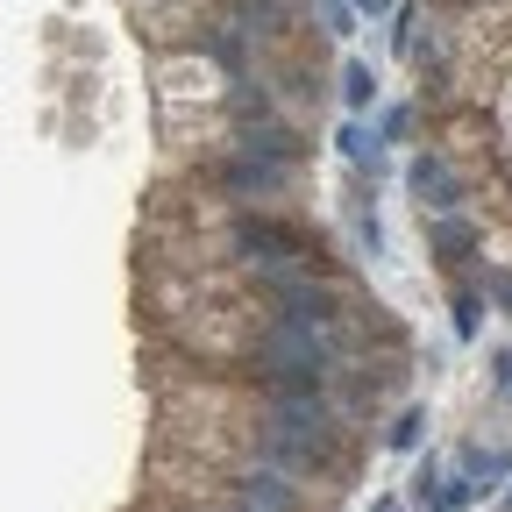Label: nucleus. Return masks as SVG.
I'll use <instances>...</instances> for the list:
<instances>
[{
    "label": "nucleus",
    "instance_id": "9d476101",
    "mask_svg": "<svg viewBox=\"0 0 512 512\" xmlns=\"http://www.w3.org/2000/svg\"><path fill=\"white\" fill-rule=\"evenodd\" d=\"M420 434H427V413H420V406H406V413L392 420V448H420Z\"/></svg>",
    "mask_w": 512,
    "mask_h": 512
},
{
    "label": "nucleus",
    "instance_id": "7ed1b4c3",
    "mask_svg": "<svg viewBox=\"0 0 512 512\" xmlns=\"http://www.w3.org/2000/svg\"><path fill=\"white\" fill-rule=\"evenodd\" d=\"M256 299L271 306V320H292V328H313V335L342 328V292L313 271H256Z\"/></svg>",
    "mask_w": 512,
    "mask_h": 512
},
{
    "label": "nucleus",
    "instance_id": "20e7f679",
    "mask_svg": "<svg viewBox=\"0 0 512 512\" xmlns=\"http://www.w3.org/2000/svg\"><path fill=\"white\" fill-rule=\"evenodd\" d=\"M256 434H278V441L306 448V456L335 463V448H342V413L328 406V392H313V399H271Z\"/></svg>",
    "mask_w": 512,
    "mask_h": 512
},
{
    "label": "nucleus",
    "instance_id": "a211bd4d",
    "mask_svg": "<svg viewBox=\"0 0 512 512\" xmlns=\"http://www.w3.org/2000/svg\"><path fill=\"white\" fill-rule=\"evenodd\" d=\"M228 512H256V505H242V498H235V505H228Z\"/></svg>",
    "mask_w": 512,
    "mask_h": 512
},
{
    "label": "nucleus",
    "instance_id": "423d86ee",
    "mask_svg": "<svg viewBox=\"0 0 512 512\" xmlns=\"http://www.w3.org/2000/svg\"><path fill=\"white\" fill-rule=\"evenodd\" d=\"M235 498H242V505H256V512H299L292 477H285V470H271V463H256V470L235 484Z\"/></svg>",
    "mask_w": 512,
    "mask_h": 512
},
{
    "label": "nucleus",
    "instance_id": "f03ea898",
    "mask_svg": "<svg viewBox=\"0 0 512 512\" xmlns=\"http://www.w3.org/2000/svg\"><path fill=\"white\" fill-rule=\"evenodd\" d=\"M228 249L235 256H249L256 271H328V249H320L306 228H292V221H271V214H242L235 228H228Z\"/></svg>",
    "mask_w": 512,
    "mask_h": 512
},
{
    "label": "nucleus",
    "instance_id": "9b49d317",
    "mask_svg": "<svg viewBox=\"0 0 512 512\" xmlns=\"http://www.w3.org/2000/svg\"><path fill=\"white\" fill-rule=\"evenodd\" d=\"M477 320H484V299L463 285V292H456V335H477Z\"/></svg>",
    "mask_w": 512,
    "mask_h": 512
},
{
    "label": "nucleus",
    "instance_id": "0eeeda50",
    "mask_svg": "<svg viewBox=\"0 0 512 512\" xmlns=\"http://www.w3.org/2000/svg\"><path fill=\"white\" fill-rule=\"evenodd\" d=\"M413 192H420L427 207H441V214L463 200V185L448 178V164H441V157H413Z\"/></svg>",
    "mask_w": 512,
    "mask_h": 512
},
{
    "label": "nucleus",
    "instance_id": "6ab92c4d",
    "mask_svg": "<svg viewBox=\"0 0 512 512\" xmlns=\"http://www.w3.org/2000/svg\"><path fill=\"white\" fill-rule=\"evenodd\" d=\"M505 512H512V491H505Z\"/></svg>",
    "mask_w": 512,
    "mask_h": 512
},
{
    "label": "nucleus",
    "instance_id": "6e6552de",
    "mask_svg": "<svg viewBox=\"0 0 512 512\" xmlns=\"http://www.w3.org/2000/svg\"><path fill=\"white\" fill-rule=\"evenodd\" d=\"M434 249H441V256H463V249H477V228L456 221V214H441V221H434Z\"/></svg>",
    "mask_w": 512,
    "mask_h": 512
},
{
    "label": "nucleus",
    "instance_id": "1a4fd4ad",
    "mask_svg": "<svg viewBox=\"0 0 512 512\" xmlns=\"http://www.w3.org/2000/svg\"><path fill=\"white\" fill-rule=\"evenodd\" d=\"M342 100H349V107H370V100H377L370 64H342Z\"/></svg>",
    "mask_w": 512,
    "mask_h": 512
},
{
    "label": "nucleus",
    "instance_id": "39448f33",
    "mask_svg": "<svg viewBox=\"0 0 512 512\" xmlns=\"http://www.w3.org/2000/svg\"><path fill=\"white\" fill-rule=\"evenodd\" d=\"M285 164H264V157H249V150H235L228 143V157L214 164V185L228 192V200H271V192H285Z\"/></svg>",
    "mask_w": 512,
    "mask_h": 512
},
{
    "label": "nucleus",
    "instance_id": "dca6fc26",
    "mask_svg": "<svg viewBox=\"0 0 512 512\" xmlns=\"http://www.w3.org/2000/svg\"><path fill=\"white\" fill-rule=\"evenodd\" d=\"M370 512H406V505H399V498H377V505H370Z\"/></svg>",
    "mask_w": 512,
    "mask_h": 512
},
{
    "label": "nucleus",
    "instance_id": "f3484780",
    "mask_svg": "<svg viewBox=\"0 0 512 512\" xmlns=\"http://www.w3.org/2000/svg\"><path fill=\"white\" fill-rule=\"evenodd\" d=\"M356 8H370V15H384V8H392V0H356Z\"/></svg>",
    "mask_w": 512,
    "mask_h": 512
},
{
    "label": "nucleus",
    "instance_id": "4468645a",
    "mask_svg": "<svg viewBox=\"0 0 512 512\" xmlns=\"http://www.w3.org/2000/svg\"><path fill=\"white\" fill-rule=\"evenodd\" d=\"M491 292H498V306L512 313V271H491Z\"/></svg>",
    "mask_w": 512,
    "mask_h": 512
},
{
    "label": "nucleus",
    "instance_id": "f257e3e1",
    "mask_svg": "<svg viewBox=\"0 0 512 512\" xmlns=\"http://www.w3.org/2000/svg\"><path fill=\"white\" fill-rule=\"evenodd\" d=\"M249 363H256V384H264L271 399H313V392H328V377H335V335L271 320V328L249 342Z\"/></svg>",
    "mask_w": 512,
    "mask_h": 512
},
{
    "label": "nucleus",
    "instance_id": "ddd939ff",
    "mask_svg": "<svg viewBox=\"0 0 512 512\" xmlns=\"http://www.w3.org/2000/svg\"><path fill=\"white\" fill-rule=\"evenodd\" d=\"M441 498V477H434V463H420V477H413V505H434Z\"/></svg>",
    "mask_w": 512,
    "mask_h": 512
},
{
    "label": "nucleus",
    "instance_id": "2eb2a0df",
    "mask_svg": "<svg viewBox=\"0 0 512 512\" xmlns=\"http://www.w3.org/2000/svg\"><path fill=\"white\" fill-rule=\"evenodd\" d=\"M498 392L512 399V349H498Z\"/></svg>",
    "mask_w": 512,
    "mask_h": 512
},
{
    "label": "nucleus",
    "instance_id": "f8f14e48",
    "mask_svg": "<svg viewBox=\"0 0 512 512\" xmlns=\"http://www.w3.org/2000/svg\"><path fill=\"white\" fill-rule=\"evenodd\" d=\"M342 150H349V164H370V157H377V143L363 136V128H356V121L342 128Z\"/></svg>",
    "mask_w": 512,
    "mask_h": 512
}]
</instances>
